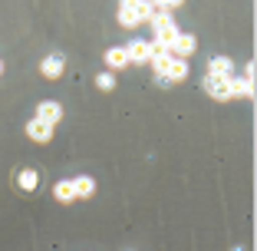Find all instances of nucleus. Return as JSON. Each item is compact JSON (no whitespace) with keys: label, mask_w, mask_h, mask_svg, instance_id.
Listing matches in <instances>:
<instances>
[{"label":"nucleus","mask_w":257,"mask_h":251,"mask_svg":"<svg viewBox=\"0 0 257 251\" xmlns=\"http://www.w3.org/2000/svg\"><path fill=\"white\" fill-rule=\"evenodd\" d=\"M125 53H128V63H152L155 43H152V40H132V43L125 46Z\"/></svg>","instance_id":"nucleus-1"},{"label":"nucleus","mask_w":257,"mask_h":251,"mask_svg":"<svg viewBox=\"0 0 257 251\" xmlns=\"http://www.w3.org/2000/svg\"><path fill=\"white\" fill-rule=\"evenodd\" d=\"M198 50V40H195V33H178L175 37V43L168 46V53L175 56V60H188L191 53Z\"/></svg>","instance_id":"nucleus-2"},{"label":"nucleus","mask_w":257,"mask_h":251,"mask_svg":"<svg viewBox=\"0 0 257 251\" xmlns=\"http://www.w3.org/2000/svg\"><path fill=\"white\" fill-rule=\"evenodd\" d=\"M115 17H119V27H122V30H136V27H142L139 10H136V0H122L119 10H115Z\"/></svg>","instance_id":"nucleus-3"},{"label":"nucleus","mask_w":257,"mask_h":251,"mask_svg":"<svg viewBox=\"0 0 257 251\" xmlns=\"http://www.w3.org/2000/svg\"><path fill=\"white\" fill-rule=\"evenodd\" d=\"M204 76H208V79H231V76H234V63L227 60V56H211Z\"/></svg>","instance_id":"nucleus-4"},{"label":"nucleus","mask_w":257,"mask_h":251,"mask_svg":"<svg viewBox=\"0 0 257 251\" xmlns=\"http://www.w3.org/2000/svg\"><path fill=\"white\" fill-rule=\"evenodd\" d=\"M201 86H204V93H208L211 99H218V103L234 99V96H231V79H208V76H204Z\"/></svg>","instance_id":"nucleus-5"},{"label":"nucleus","mask_w":257,"mask_h":251,"mask_svg":"<svg viewBox=\"0 0 257 251\" xmlns=\"http://www.w3.org/2000/svg\"><path fill=\"white\" fill-rule=\"evenodd\" d=\"M33 119H40V122H46V126H56V122L63 119V106L60 103H53V99H43L37 106V116Z\"/></svg>","instance_id":"nucleus-6"},{"label":"nucleus","mask_w":257,"mask_h":251,"mask_svg":"<svg viewBox=\"0 0 257 251\" xmlns=\"http://www.w3.org/2000/svg\"><path fill=\"white\" fill-rule=\"evenodd\" d=\"M69 185H73L76 198H92L96 195V179H92V175H76V179H69Z\"/></svg>","instance_id":"nucleus-7"},{"label":"nucleus","mask_w":257,"mask_h":251,"mask_svg":"<svg viewBox=\"0 0 257 251\" xmlns=\"http://www.w3.org/2000/svg\"><path fill=\"white\" fill-rule=\"evenodd\" d=\"M63 66H66V60H63L60 53H50L43 63H40V73H43L46 79H60L63 76Z\"/></svg>","instance_id":"nucleus-8"},{"label":"nucleus","mask_w":257,"mask_h":251,"mask_svg":"<svg viewBox=\"0 0 257 251\" xmlns=\"http://www.w3.org/2000/svg\"><path fill=\"white\" fill-rule=\"evenodd\" d=\"M27 136H30L33 142H50V139H53V126H46V122H40V119H30L27 122Z\"/></svg>","instance_id":"nucleus-9"},{"label":"nucleus","mask_w":257,"mask_h":251,"mask_svg":"<svg viewBox=\"0 0 257 251\" xmlns=\"http://www.w3.org/2000/svg\"><path fill=\"white\" fill-rule=\"evenodd\" d=\"M106 66H109V73H112V69H125L128 66L125 46H109V50H106Z\"/></svg>","instance_id":"nucleus-10"},{"label":"nucleus","mask_w":257,"mask_h":251,"mask_svg":"<svg viewBox=\"0 0 257 251\" xmlns=\"http://www.w3.org/2000/svg\"><path fill=\"white\" fill-rule=\"evenodd\" d=\"M17 185H20L23 192H37L40 189V172L37 169H20V172H17Z\"/></svg>","instance_id":"nucleus-11"},{"label":"nucleus","mask_w":257,"mask_h":251,"mask_svg":"<svg viewBox=\"0 0 257 251\" xmlns=\"http://www.w3.org/2000/svg\"><path fill=\"white\" fill-rule=\"evenodd\" d=\"M188 60H172V66H168V73H165V79L168 83H185L188 79Z\"/></svg>","instance_id":"nucleus-12"},{"label":"nucleus","mask_w":257,"mask_h":251,"mask_svg":"<svg viewBox=\"0 0 257 251\" xmlns=\"http://www.w3.org/2000/svg\"><path fill=\"white\" fill-rule=\"evenodd\" d=\"M231 96H244V99H254V79H244V76H231Z\"/></svg>","instance_id":"nucleus-13"},{"label":"nucleus","mask_w":257,"mask_h":251,"mask_svg":"<svg viewBox=\"0 0 257 251\" xmlns=\"http://www.w3.org/2000/svg\"><path fill=\"white\" fill-rule=\"evenodd\" d=\"M53 198H56V202H63V205H66V202H76L69 179H63V182H56V185H53Z\"/></svg>","instance_id":"nucleus-14"},{"label":"nucleus","mask_w":257,"mask_h":251,"mask_svg":"<svg viewBox=\"0 0 257 251\" xmlns=\"http://www.w3.org/2000/svg\"><path fill=\"white\" fill-rule=\"evenodd\" d=\"M96 86H99V90H115V76H112V73H109V69H106V73H99V76H96Z\"/></svg>","instance_id":"nucleus-15"},{"label":"nucleus","mask_w":257,"mask_h":251,"mask_svg":"<svg viewBox=\"0 0 257 251\" xmlns=\"http://www.w3.org/2000/svg\"><path fill=\"white\" fill-rule=\"evenodd\" d=\"M136 10H139V20H142V23L152 20V4H149V0H136Z\"/></svg>","instance_id":"nucleus-16"},{"label":"nucleus","mask_w":257,"mask_h":251,"mask_svg":"<svg viewBox=\"0 0 257 251\" xmlns=\"http://www.w3.org/2000/svg\"><path fill=\"white\" fill-rule=\"evenodd\" d=\"M0 73H4V63H0Z\"/></svg>","instance_id":"nucleus-17"}]
</instances>
